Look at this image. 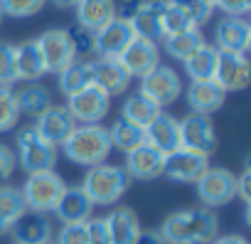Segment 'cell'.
<instances>
[{
    "label": "cell",
    "mask_w": 251,
    "mask_h": 244,
    "mask_svg": "<svg viewBox=\"0 0 251 244\" xmlns=\"http://www.w3.org/2000/svg\"><path fill=\"white\" fill-rule=\"evenodd\" d=\"M126 175L131 180H158L165 170V153H160L155 146H151L148 141L136 146L133 151L126 153V165H123Z\"/></svg>",
    "instance_id": "11"
},
{
    "label": "cell",
    "mask_w": 251,
    "mask_h": 244,
    "mask_svg": "<svg viewBox=\"0 0 251 244\" xmlns=\"http://www.w3.org/2000/svg\"><path fill=\"white\" fill-rule=\"evenodd\" d=\"M15 165H18L15 151L10 146H5V143H0V183L8 180L15 173Z\"/></svg>",
    "instance_id": "43"
},
{
    "label": "cell",
    "mask_w": 251,
    "mask_h": 244,
    "mask_svg": "<svg viewBox=\"0 0 251 244\" xmlns=\"http://www.w3.org/2000/svg\"><path fill=\"white\" fill-rule=\"evenodd\" d=\"M69 40H72V50L76 59H94V32L84 30V27H74L67 30Z\"/></svg>",
    "instance_id": "38"
},
{
    "label": "cell",
    "mask_w": 251,
    "mask_h": 244,
    "mask_svg": "<svg viewBox=\"0 0 251 244\" xmlns=\"http://www.w3.org/2000/svg\"><path fill=\"white\" fill-rule=\"evenodd\" d=\"M165 244H209L219 234V217L209 207L177 210L158 227Z\"/></svg>",
    "instance_id": "1"
},
{
    "label": "cell",
    "mask_w": 251,
    "mask_h": 244,
    "mask_svg": "<svg viewBox=\"0 0 251 244\" xmlns=\"http://www.w3.org/2000/svg\"><path fill=\"white\" fill-rule=\"evenodd\" d=\"M251 79V64L246 54L239 52H219L217 57V69H214V81L226 91H244Z\"/></svg>",
    "instance_id": "14"
},
{
    "label": "cell",
    "mask_w": 251,
    "mask_h": 244,
    "mask_svg": "<svg viewBox=\"0 0 251 244\" xmlns=\"http://www.w3.org/2000/svg\"><path fill=\"white\" fill-rule=\"evenodd\" d=\"M146 141L165 156L182 148V143H180V118H175L168 111H160L146 129Z\"/></svg>",
    "instance_id": "22"
},
{
    "label": "cell",
    "mask_w": 251,
    "mask_h": 244,
    "mask_svg": "<svg viewBox=\"0 0 251 244\" xmlns=\"http://www.w3.org/2000/svg\"><path fill=\"white\" fill-rule=\"evenodd\" d=\"M168 8V0H141L136 13L131 15V27L136 32V37L143 40H163V15Z\"/></svg>",
    "instance_id": "18"
},
{
    "label": "cell",
    "mask_w": 251,
    "mask_h": 244,
    "mask_svg": "<svg viewBox=\"0 0 251 244\" xmlns=\"http://www.w3.org/2000/svg\"><path fill=\"white\" fill-rule=\"evenodd\" d=\"M209 244H249L244 234H217Z\"/></svg>",
    "instance_id": "46"
},
{
    "label": "cell",
    "mask_w": 251,
    "mask_h": 244,
    "mask_svg": "<svg viewBox=\"0 0 251 244\" xmlns=\"http://www.w3.org/2000/svg\"><path fill=\"white\" fill-rule=\"evenodd\" d=\"M89 84H94V67L91 59H74L69 67H64L57 74V86L64 96H72L81 89H86Z\"/></svg>",
    "instance_id": "28"
},
{
    "label": "cell",
    "mask_w": 251,
    "mask_h": 244,
    "mask_svg": "<svg viewBox=\"0 0 251 244\" xmlns=\"http://www.w3.org/2000/svg\"><path fill=\"white\" fill-rule=\"evenodd\" d=\"M94 67V84L99 89H103L108 96L123 94L131 86V74L126 72V67L116 59V57H94L91 59Z\"/></svg>",
    "instance_id": "19"
},
{
    "label": "cell",
    "mask_w": 251,
    "mask_h": 244,
    "mask_svg": "<svg viewBox=\"0 0 251 244\" xmlns=\"http://www.w3.org/2000/svg\"><path fill=\"white\" fill-rule=\"evenodd\" d=\"M217 57L219 50L209 42H204L202 47H197L182 64H185V74L190 77V81H202V79H214V69H217Z\"/></svg>",
    "instance_id": "29"
},
{
    "label": "cell",
    "mask_w": 251,
    "mask_h": 244,
    "mask_svg": "<svg viewBox=\"0 0 251 244\" xmlns=\"http://www.w3.org/2000/svg\"><path fill=\"white\" fill-rule=\"evenodd\" d=\"M13 239L15 244H52L54 229L47 215L42 212H25L15 224H13Z\"/></svg>",
    "instance_id": "23"
},
{
    "label": "cell",
    "mask_w": 251,
    "mask_h": 244,
    "mask_svg": "<svg viewBox=\"0 0 251 244\" xmlns=\"http://www.w3.org/2000/svg\"><path fill=\"white\" fill-rule=\"evenodd\" d=\"M47 74L42 52L37 47V40H25L15 45V81H40Z\"/></svg>",
    "instance_id": "24"
},
{
    "label": "cell",
    "mask_w": 251,
    "mask_h": 244,
    "mask_svg": "<svg viewBox=\"0 0 251 244\" xmlns=\"http://www.w3.org/2000/svg\"><path fill=\"white\" fill-rule=\"evenodd\" d=\"M0 23H3V13H0Z\"/></svg>",
    "instance_id": "48"
},
{
    "label": "cell",
    "mask_w": 251,
    "mask_h": 244,
    "mask_svg": "<svg viewBox=\"0 0 251 244\" xmlns=\"http://www.w3.org/2000/svg\"><path fill=\"white\" fill-rule=\"evenodd\" d=\"M52 244H89L86 222H81V224H62V229L57 232Z\"/></svg>",
    "instance_id": "40"
},
{
    "label": "cell",
    "mask_w": 251,
    "mask_h": 244,
    "mask_svg": "<svg viewBox=\"0 0 251 244\" xmlns=\"http://www.w3.org/2000/svg\"><path fill=\"white\" fill-rule=\"evenodd\" d=\"M64 106L76 124H101L103 116L111 108V96L103 89H99L96 84H89L86 89L67 96Z\"/></svg>",
    "instance_id": "8"
},
{
    "label": "cell",
    "mask_w": 251,
    "mask_h": 244,
    "mask_svg": "<svg viewBox=\"0 0 251 244\" xmlns=\"http://www.w3.org/2000/svg\"><path fill=\"white\" fill-rule=\"evenodd\" d=\"M37 47L42 52V59H45V67H47L50 74H59L64 67H69L76 59L74 57V50H72L69 32L62 30V27L45 30L37 37Z\"/></svg>",
    "instance_id": "12"
},
{
    "label": "cell",
    "mask_w": 251,
    "mask_h": 244,
    "mask_svg": "<svg viewBox=\"0 0 251 244\" xmlns=\"http://www.w3.org/2000/svg\"><path fill=\"white\" fill-rule=\"evenodd\" d=\"M62 151L69 163L81 168H94L99 163H106L111 153L108 129L101 124H79L62 143Z\"/></svg>",
    "instance_id": "2"
},
{
    "label": "cell",
    "mask_w": 251,
    "mask_h": 244,
    "mask_svg": "<svg viewBox=\"0 0 251 244\" xmlns=\"http://www.w3.org/2000/svg\"><path fill=\"white\" fill-rule=\"evenodd\" d=\"M133 244H165V239L160 237L158 229H141V234Z\"/></svg>",
    "instance_id": "45"
},
{
    "label": "cell",
    "mask_w": 251,
    "mask_h": 244,
    "mask_svg": "<svg viewBox=\"0 0 251 244\" xmlns=\"http://www.w3.org/2000/svg\"><path fill=\"white\" fill-rule=\"evenodd\" d=\"M116 0H79L74 5L76 27H84L89 32H96L108 20L116 18Z\"/></svg>",
    "instance_id": "26"
},
{
    "label": "cell",
    "mask_w": 251,
    "mask_h": 244,
    "mask_svg": "<svg viewBox=\"0 0 251 244\" xmlns=\"http://www.w3.org/2000/svg\"><path fill=\"white\" fill-rule=\"evenodd\" d=\"M136 37L133 27L128 20L123 18H113L108 20L103 27H99L94 32V57H121V52L128 47V42Z\"/></svg>",
    "instance_id": "13"
},
{
    "label": "cell",
    "mask_w": 251,
    "mask_h": 244,
    "mask_svg": "<svg viewBox=\"0 0 251 244\" xmlns=\"http://www.w3.org/2000/svg\"><path fill=\"white\" fill-rule=\"evenodd\" d=\"M74 129H76V121L62 104H52L45 113H40L35 118V131L54 148H59Z\"/></svg>",
    "instance_id": "16"
},
{
    "label": "cell",
    "mask_w": 251,
    "mask_h": 244,
    "mask_svg": "<svg viewBox=\"0 0 251 244\" xmlns=\"http://www.w3.org/2000/svg\"><path fill=\"white\" fill-rule=\"evenodd\" d=\"M214 8H219L229 18H246L251 10V0H217Z\"/></svg>",
    "instance_id": "42"
},
{
    "label": "cell",
    "mask_w": 251,
    "mask_h": 244,
    "mask_svg": "<svg viewBox=\"0 0 251 244\" xmlns=\"http://www.w3.org/2000/svg\"><path fill=\"white\" fill-rule=\"evenodd\" d=\"M15 158L20 163V168L30 175V173H42V170H54L57 165V148L50 146L37 131L35 126H27L18 134L15 141Z\"/></svg>",
    "instance_id": "5"
},
{
    "label": "cell",
    "mask_w": 251,
    "mask_h": 244,
    "mask_svg": "<svg viewBox=\"0 0 251 244\" xmlns=\"http://www.w3.org/2000/svg\"><path fill=\"white\" fill-rule=\"evenodd\" d=\"M128 185H131V178L126 175L123 165L99 163L89 168V173L84 175L81 190L86 192L94 207H111L126 195Z\"/></svg>",
    "instance_id": "3"
},
{
    "label": "cell",
    "mask_w": 251,
    "mask_h": 244,
    "mask_svg": "<svg viewBox=\"0 0 251 244\" xmlns=\"http://www.w3.org/2000/svg\"><path fill=\"white\" fill-rule=\"evenodd\" d=\"M15 84V45L0 42V86Z\"/></svg>",
    "instance_id": "39"
},
{
    "label": "cell",
    "mask_w": 251,
    "mask_h": 244,
    "mask_svg": "<svg viewBox=\"0 0 251 244\" xmlns=\"http://www.w3.org/2000/svg\"><path fill=\"white\" fill-rule=\"evenodd\" d=\"M209 3H212V5H214V3H217V0H209Z\"/></svg>",
    "instance_id": "49"
},
{
    "label": "cell",
    "mask_w": 251,
    "mask_h": 244,
    "mask_svg": "<svg viewBox=\"0 0 251 244\" xmlns=\"http://www.w3.org/2000/svg\"><path fill=\"white\" fill-rule=\"evenodd\" d=\"M103 219H106V229H108L111 244H133L138 239L141 229H143L133 207H116Z\"/></svg>",
    "instance_id": "25"
},
{
    "label": "cell",
    "mask_w": 251,
    "mask_h": 244,
    "mask_svg": "<svg viewBox=\"0 0 251 244\" xmlns=\"http://www.w3.org/2000/svg\"><path fill=\"white\" fill-rule=\"evenodd\" d=\"M18 96V106H20V113H27L32 118H37L40 113H45L50 106H52V96H50V89L40 81H32L27 86H23L20 91H15Z\"/></svg>",
    "instance_id": "32"
},
{
    "label": "cell",
    "mask_w": 251,
    "mask_h": 244,
    "mask_svg": "<svg viewBox=\"0 0 251 244\" xmlns=\"http://www.w3.org/2000/svg\"><path fill=\"white\" fill-rule=\"evenodd\" d=\"M202 45H204V35H202V30H197V27L163 37V50H165V54L173 57V59H177V62H185V59H187L197 47H202Z\"/></svg>",
    "instance_id": "31"
},
{
    "label": "cell",
    "mask_w": 251,
    "mask_h": 244,
    "mask_svg": "<svg viewBox=\"0 0 251 244\" xmlns=\"http://www.w3.org/2000/svg\"><path fill=\"white\" fill-rule=\"evenodd\" d=\"M47 0H0V13L3 18H32L45 8Z\"/></svg>",
    "instance_id": "36"
},
{
    "label": "cell",
    "mask_w": 251,
    "mask_h": 244,
    "mask_svg": "<svg viewBox=\"0 0 251 244\" xmlns=\"http://www.w3.org/2000/svg\"><path fill=\"white\" fill-rule=\"evenodd\" d=\"M236 197H241L246 207L251 205V170L249 168H244L241 175H236Z\"/></svg>",
    "instance_id": "44"
},
{
    "label": "cell",
    "mask_w": 251,
    "mask_h": 244,
    "mask_svg": "<svg viewBox=\"0 0 251 244\" xmlns=\"http://www.w3.org/2000/svg\"><path fill=\"white\" fill-rule=\"evenodd\" d=\"M64 188H67V183L54 170H42V173H30L20 190H23V200L30 212L47 215L57 207Z\"/></svg>",
    "instance_id": "4"
},
{
    "label": "cell",
    "mask_w": 251,
    "mask_h": 244,
    "mask_svg": "<svg viewBox=\"0 0 251 244\" xmlns=\"http://www.w3.org/2000/svg\"><path fill=\"white\" fill-rule=\"evenodd\" d=\"M195 188H197V197L202 207L217 210V207L229 205L236 197V175L222 165H209L204 175L195 183Z\"/></svg>",
    "instance_id": "6"
},
{
    "label": "cell",
    "mask_w": 251,
    "mask_h": 244,
    "mask_svg": "<svg viewBox=\"0 0 251 244\" xmlns=\"http://www.w3.org/2000/svg\"><path fill=\"white\" fill-rule=\"evenodd\" d=\"M27 212L23 190L15 185H0V237L8 234L13 224Z\"/></svg>",
    "instance_id": "27"
},
{
    "label": "cell",
    "mask_w": 251,
    "mask_h": 244,
    "mask_svg": "<svg viewBox=\"0 0 251 244\" xmlns=\"http://www.w3.org/2000/svg\"><path fill=\"white\" fill-rule=\"evenodd\" d=\"M214 47L219 52H239L246 54L251 47V23L246 18L224 15L214 25Z\"/></svg>",
    "instance_id": "17"
},
{
    "label": "cell",
    "mask_w": 251,
    "mask_h": 244,
    "mask_svg": "<svg viewBox=\"0 0 251 244\" xmlns=\"http://www.w3.org/2000/svg\"><path fill=\"white\" fill-rule=\"evenodd\" d=\"M108 141H111V148H118L123 153H128L136 146L146 143V129H141V126H136V124H131V121L118 116L113 121V126L108 129Z\"/></svg>",
    "instance_id": "30"
},
{
    "label": "cell",
    "mask_w": 251,
    "mask_h": 244,
    "mask_svg": "<svg viewBox=\"0 0 251 244\" xmlns=\"http://www.w3.org/2000/svg\"><path fill=\"white\" fill-rule=\"evenodd\" d=\"M52 212L62 224H81L94 217V205L81 190V185H67Z\"/></svg>",
    "instance_id": "20"
},
{
    "label": "cell",
    "mask_w": 251,
    "mask_h": 244,
    "mask_svg": "<svg viewBox=\"0 0 251 244\" xmlns=\"http://www.w3.org/2000/svg\"><path fill=\"white\" fill-rule=\"evenodd\" d=\"M209 168V156H202L197 151L190 148H177L173 153L165 156V170L163 175L170 178L173 183H182V185H195L204 170Z\"/></svg>",
    "instance_id": "10"
},
{
    "label": "cell",
    "mask_w": 251,
    "mask_h": 244,
    "mask_svg": "<svg viewBox=\"0 0 251 244\" xmlns=\"http://www.w3.org/2000/svg\"><path fill=\"white\" fill-rule=\"evenodd\" d=\"M20 106L13 86H0V134L13 131L15 124L20 121Z\"/></svg>",
    "instance_id": "34"
},
{
    "label": "cell",
    "mask_w": 251,
    "mask_h": 244,
    "mask_svg": "<svg viewBox=\"0 0 251 244\" xmlns=\"http://www.w3.org/2000/svg\"><path fill=\"white\" fill-rule=\"evenodd\" d=\"M192 27H195V25L190 23V18L168 0V8H165V15H163V37L177 35V32H185V30H192ZM197 30H200V27H197Z\"/></svg>",
    "instance_id": "37"
},
{
    "label": "cell",
    "mask_w": 251,
    "mask_h": 244,
    "mask_svg": "<svg viewBox=\"0 0 251 244\" xmlns=\"http://www.w3.org/2000/svg\"><path fill=\"white\" fill-rule=\"evenodd\" d=\"M138 94L146 96L148 101H153L158 108H165L170 104H175L182 94V79L173 67L158 64L153 72H148L146 77H141V86Z\"/></svg>",
    "instance_id": "7"
},
{
    "label": "cell",
    "mask_w": 251,
    "mask_h": 244,
    "mask_svg": "<svg viewBox=\"0 0 251 244\" xmlns=\"http://www.w3.org/2000/svg\"><path fill=\"white\" fill-rule=\"evenodd\" d=\"M180 143H182V148L197 151L202 156H212L219 146L212 116H204V113L185 116L180 121Z\"/></svg>",
    "instance_id": "9"
},
{
    "label": "cell",
    "mask_w": 251,
    "mask_h": 244,
    "mask_svg": "<svg viewBox=\"0 0 251 244\" xmlns=\"http://www.w3.org/2000/svg\"><path fill=\"white\" fill-rule=\"evenodd\" d=\"M86 237H89V244H111L108 229H106V219L103 217L86 219Z\"/></svg>",
    "instance_id": "41"
},
{
    "label": "cell",
    "mask_w": 251,
    "mask_h": 244,
    "mask_svg": "<svg viewBox=\"0 0 251 244\" xmlns=\"http://www.w3.org/2000/svg\"><path fill=\"white\" fill-rule=\"evenodd\" d=\"M170 3H173L175 8H180V10L190 18V23H192L195 27L207 25V23L212 20V13L217 10L209 0H170Z\"/></svg>",
    "instance_id": "35"
},
{
    "label": "cell",
    "mask_w": 251,
    "mask_h": 244,
    "mask_svg": "<svg viewBox=\"0 0 251 244\" xmlns=\"http://www.w3.org/2000/svg\"><path fill=\"white\" fill-rule=\"evenodd\" d=\"M185 99H187V106L192 108V113L212 116L214 111H219L224 106L226 91L214 79H202V81H190V86L185 89Z\"/></svg>",
    "instance_id": "21"
},
{
    "label": "cell",
    "mask_w": 251,
    "mask_h": 244,
    "mask_svg": "<svg viewBox=\"0 0 251 244\" xmlns=\"http://www.w3.org/2000/svg\"><path fill=\"white\" fill-rule=\"evenodd\" d=\"M118 62L126 67V72H128L131 77H138L141 79V77H146L148 72H153L160 64V47L153 40L133 37L128 42V47L121 52Z\"/></svg>",
    "instance_id": "15"
},
{
    "label": "cell",
    "mask_w": 251,
    "mask_h": 244,
    "mask_svg": "<svg viewBox=\"0 0 251 244\" xmlns=\"http://www.w3.org/2000/svg\"><path fill=\"white\" fill-rule=\"evenodd\" d=\"M163 108H158L153 101H148L146 96H141L138 91L131 94V96H126L123 106H121V118L126 121H131V124L141 126V129H148V124L160 113Z\"/></svg>",
    "instance_id": "33"
},
{
    "label": "cell",
    "mask_w": 251,
    "mask_h": 244,
    "mask_svg": "<svg viewBox=\"0 0 251 244\" xmlns=\"http://www.w3.org/2000/svg\"><path fill=\"white\" fill-rule=\"evenodd\" d=\"M52 3L57 5V8H62V10H67V8H74L79 0H52Z\"/></svg>",
    "instance_id": "47"
}]
</instances>
